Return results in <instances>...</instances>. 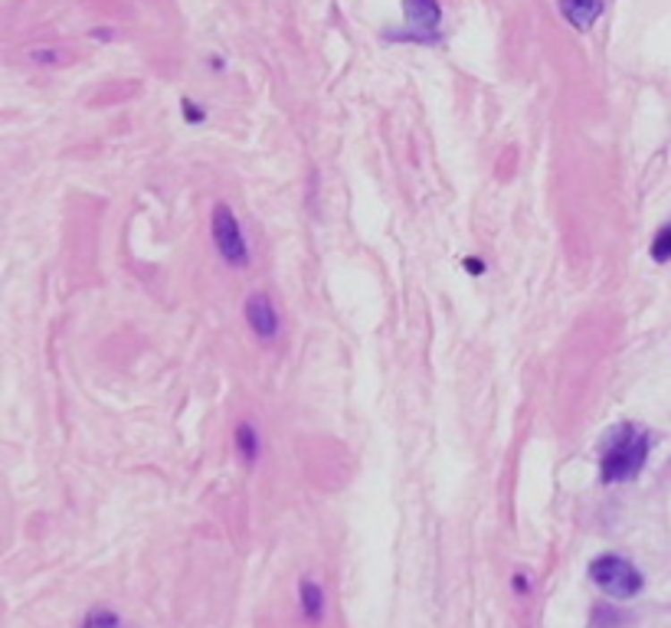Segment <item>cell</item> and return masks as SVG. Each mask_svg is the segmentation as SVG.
Returning a JSON list of instances; mask_svg holds the SVG:
<instances>
[{
	"label": "cell",
	"instance_id": "cell-1",
	"mask_svg": "<svg viewBox=\"0 0 671 628\" xmlns=\"http://www.w3.org/2000/svg\"><path fill=\"white\" fill-rule=\"evenodd\" d=\"M649 436L642 429H635L633 422L616 426L609 436L603 438V462H599V478L606 485L616 481H633L649 462Z\"/></svg>",
	"mask_w": 671,
	"mask_h": 628
},
{
	"label": "cell",
	"instance_id": "cell-2",
	"mask_svg": "<svg viewBox=\"0 0 671 628\" xmlns=\"http://www.w3.org/2000/svg\"><path fill=\"white\" fill-rule=\"evenodd\" d=\"M590 580L613 599H633L639 596L645 586L642 573L635 570L625 556H616V553H606V556H596L590 563Z\"/></svg>",
	"mask_w": 671,
	"mask_h": 628
},
{
	"label": "cell",
	"instance_id": "cell-3",
	"mask_svg": "<svg viewBox=\"0 0 671 628\" xmlns=\"http://www.w3.org/2000/svg\"><path fill=\"white\" fill-rule=\"evenodd\" d=\"M213 242L220 249V256L236 268L250 266V246H246V236H242V226L236 213H233L226 203L213 209Z\"/></svg>",
	"mask_w": 671,
	"mask_h": 628
},
{
	"label": "cell",
	"instance_id": "cell-4",
	"mask_svg": "<svg viewBox=\"0 0 671 628\" xmlns=\"http://www.w3.org/2000/svg\"><path fill=\"white\" fill-rule=\"evenodd\" d=\"M246 321H250V327L262 341H276L278 337V311L266 292H252L250 295V301H246Z\"/></svg>",
	"mask_w": 671,
	"mask_h": 628
},
{
	"label": "cell",
	"instance_id": "cell-5",
	"mask_svg": "<svg viewBox=\"0 0 671 628\" xmlns=\"http://www.w3.org/2000/svg\"><path fill=\"white\" fill-rule=\"evenodd\" d=\"M403 13H406V23L412 30H420V37L422 33H432L442 20L439 0H403Z\"/></svg>",
	"mask_w": 671,
	"mask_h": 628
},
{
	"label": "cell",
	"instance_id": "cell-6",
	"mask_svg": "<svg viewBox=\"0 0 671 628\" xmlns=\"http://www.w3.org/2000/svg\"><path fill=\"white\" fill-rule=\"evenodd\" d=\"M560 7H564V17L576 30H590L596 23V17L603 13V0H560Z\"/></svg>",
	"mask_w": 671,
	"mask_h": 628
},
{
	"label": "cell",
	"instance_id": "cell-7",
	"mask_svg": "<svg viewBox=\"0 0 671 628\" xmlns=\"http://www.w3.org/2000/svg\"><path fill=\"white\" fill-rule=\"evenodd\" d=\"M302 609H305L308 622H321V615H325V590L311 576L302 580Z\"/></svg>",
	"mask_w": 671,
	"mask_h": 628
},
{
	"label": "cell",
	"instance_id": "cell-8",
	"mask_svg": "<svg viewBox=\"0 0 671 628\" xmlns=\"http://www.w3.org/2000/svg\"><path fill=\"white\" fill-rule=\"evenodd\" d=\"M236 448L242 452L246 462H256V458H259V436H256V429H252L250 422L236 426Z\"/></svg>",
	"mask_w": 671,
	"mask_h": 628
},
{
	"label": "cell",
	"instance_id": "cell-9",
	"mask_svg": "<svg viewBox=\"0 0 671 628\" xmlns=\"http://www.w3.org/2000/svg\"><path fill=\"white\" fill-rule=\"evenodd\" d=\"M82 628H125V625H122V619L112 609H92L89 619L82 622Z\"/></svg>",
	"mask_w": 671,
	"mask_h": 628
},
{
	"label": "cell",
	"instance_id": "cell-10",
	"mask_svg": "<svg viewBox=\"0 0 671 628\" xmlns=\"http://www.w3.org/2000/svg\"><path fill=\"white\" fill-rule=\"evenodd\" d=\"M652 259H655V262H668V259H671V226L662 229V233L655 236V242H652Z\"/></svg>",
	"mask_w": 671,
	"mask_h": 628
},
{
	"label": "cell",
	"instance_id": "cell-11",
	"mask_svg": "<svg viewBox=\"0 0 671 628\" xmlns=\"http://www.w3.org/2000/svg\"><path fill=\"white\" fill-rule=\"evenodd\" d=\"M183 112H187V118H191V122H203V112L193 102H183Z\"/></svg>",
	"mask_w": 671,
	"mask_h": 628
},
{
	"label": "cell",
	"instance_id": "cell-12",
	"mask_svg": "<svg viewBox=\"0 0 671 628\" xmlns=\"http://www.w3.org/2000/svg\"><path fill=\"white\" fill-rule=\"evenodd\" d=\"M465 268H469V272H481V262H471V259H469V262H465Z\"/></svg>",
	"mask_w": 671,
	"mask_h": 628
}]
</instances>
